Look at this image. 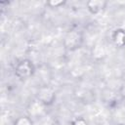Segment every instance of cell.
<instances>
[{"mask_svg": "<svg viewBox=\"0 0 125 125\" xmlns=\"http://www.w3.org/2000/svg\"><path fill=\"white\" fill-rule=\"evenodd\" d=\"M104 5H105V2L104 1H90L88 2V8L89 10L92 12V13H99L100 11H102L104 8Z\"/></svg>", "mask_w": 125, "mask_h": 125, "instance_id": "obj_1", "label": "cell"}, {"mask_svg": "<svg viewBox=\"0 0 125 125\" xmlns=\"http://www.w3.org/2000/svg\"><path fill=\"white\" fill-rule=\"evenodd\" d=\"M122 94H123V96L125 97V85H124V87H123V89H122Z\"/></svg>", "mask_w": 125, "mask_h": 125, "instance_id": "obj_4", "label": "cell"}, {"mask_svg": "<svg viewBox=\"0 0 125 125\" xmlns=\"http://www.w3.org/2000/svg\"><path fill=\"white\" fill-rule=\"evenodd\" d=\"M31 68H30V65L26 62H24L23 63H21L20 66H19V68H18V72H19V75H21V77H25V76H27V75H29L30 73H31Z\"/></svg>", "mask_w": 125, "mask_h": 125, "instance_id": "obj_2", "label": "cell"}, {"mask_svg": "<svg viewBox=\"0 0 125 125\" xmlns=\"http://www.w3.org/2000/svg\"><path fill=\"white\" fill-rule=\"evenodd\" d=\"M16 125H31V124H30V121L27 118H20L17 121Z\"/></svg>", "mask_w": 125, "mask_h": 125, "instance_id": "obj_3", "label": "cell"}]
</instances>
